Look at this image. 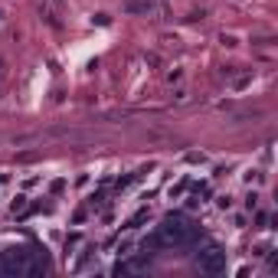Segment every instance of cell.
Here are the masks:
<instances>
[{"mask_svg":"<svg viewBox=\"0 0 278 278\" xmlns=\"http://www.w3.org/2000/svg\"><path fill=\"white\" fill-rule=\"evenodd\" d=\"M160 239H164V246H190V242H197V226H190L187 216L170 213L160 226Z\"/></svg>","mask_w":278,"mask_h":278,"instance_id":"obj_1","label":"cell"},{"mask_svg":"<svg viewBox=\"0 0 278 278\" xmlns=\"http://www.w3.org/2000/svg\"><path fill=\"white\" fill-rule=\"evenodd\" d=\"M197 262H200V269L207 272V275H222V272H226V252L216 249V246H209V249H203V252L197 255Z\"/></svg>","mask_w":278,"mask_h":278,"instance_id":"obj_2","label":"cell"},{"mask_svg":"<svg viewBox=\"0 0 278 278\" xmlns=\"http://www.w3.org/2000/svg\"><path fill=\"white\" fill-rule=\"evenodd\" d=\"M157 7V3H154V0H125V13H151V10Z\"/></svg>","mask_w":278,"mask_h":278,"instance_id":"obj_3","label":"cell"},{"mask_svg":"<svg viewBox=\"0 0 278 278\" xmlns=\"http://www.w3.org/2000/svg\"><path fill=\"white\" fill-rule=\"evenodd\" d=\"M147 262H118L115 265V275H131V272H144Z\"/></svg>","mask_w":278,"mask_h":278,"instance_id":"obj_4","label":"cell"},{"mask_svg":"<svg viewBox=\"0 0 278 278\" xmlns=\"http://www.w3.org/2000/svg\"><path fill=\"white\" fill-rule=\"evenodd\" d=\"M23 209H26V203H23V197H16V200H13V213H23Z\"/></svg>","mask_w":278,"mask_h":278,"instance_id":"obj_5","label":"cell"},{"mask_svg":"<svg viewBox=\"0 0 278 278\" xmlns=\"http://www.w3.org/2000/svg\"><path fill=\"white\" fill-rule=\"evenodd\" d=\"M0 79H3V59H0Z\"/></svg>","mask_w":278,"mask_h":278,"instance_id":"obj_6","label":"cell"}]
</instances>
